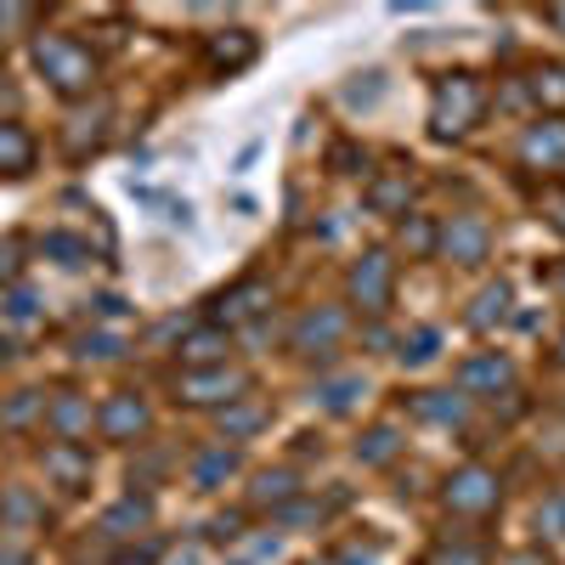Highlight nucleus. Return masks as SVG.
I'll return each instance as SVG.
<instances>
[{"mask_svg":"<svg viewBox=\"0 0 565 565\" xmlns=\"http://www.w3.org/2000/svg\"><path fill=\"white\" fill-rule=\"evenodd\" d=\"M34 68L45 74V85H52L57 97H90V85H97V57H90V45L74 40V34H57V29L34 34Z\"/></svg>","mask_w":565,"mask_h":565,"instance_id":"f257e3e1","label":"nucleus"},{"mask_svg":"<svg viewBox=\"0 0 565 565\" xmlns=\"http://www.w3.org/2000/svg\"><path fill=\"white\" fill-rule=\"evenodd\" d=\"M481 114H487V90H481V79H476V74H447V79H436L430 125H436L441 136H463Z\"/></svg>","mask_w":565,"mask_h":565,"instance_id":"f03ea898","label":"nucleus"},{"mask_svg":"<svg viewBox=\"0 0 565 565\" xmlns=\"http://www.w3.org/2000/svg\"><path fill=\"white\" fill-rule=\"evenodd\" d=\"M181 402H193V407H226V402H238L249 396V373L244 367H186L181 373V385H175Z\"/></svg>","mask_w":565,"mask_h":565,"instance_id":"7ed1b4c3","label":"nucleus"},{"mask_svg":"<svg viewBox=\"0 0 565 565\" xmlns=\"http://www.w3.org/2000/svg\"><path fill=\"white\" fill-rule=\"evenodd\" d=\"M498 498H503V481L492 476L487 463H463V469H452L447 487H441V503H447L452 514H492Z\"/></svg>","mask_w":565,"mask_h":565,"instance_id":"20e7f679","label":"nucleus"},{"mask_svg":"<svg viewBox=\"0 0 565 565\" xmlns=\"http://www.w3.org/2000/svg\"><path fill=\"white\" fill-rule=\"evenodd\" d=\"M436 255H447L452 266H481L492 255V226L481 215H452L436 226Z\"/></svg>","mask_w":565,"mask_h":565,"instance_id":"39448f33","label":"nucleus"},{"mask_svg":"<svg viewBox=\"0 0 565 565\" xmlns=\"http://www.w3.org/2000/svg\"><path fill=\"white\" fill-rule=\"evenodd\" d=\"M514 385V362L503 351H476L458 362V396L463 402H487V396H503Z\"/></svg>","mask_w":565,"mask_h":565,"instance_id":"423d86ee","label":"nucleus"},{"mask_svg":"<svg viewBox=\"0 0 565 565\" xmlns=\"http://www.w3.org/2000/svg\"><path fill=\"white\" fill-rule=\"evenodd\" d=\"M148 424H153V413H148V402H141L136 391H114L97 407V436L103 441H141V436H148Z\"/></svg>","mask_w":565,"mask_h":565,"instance_id":"0eeeda50","label":"nucleus"},{"mask_svg":"<svg viewBox=\"0 0 565 565\" xmlns=\"http://www.w3.org/2000/svg\"><path fill=\"white\" fill-rule=\"evenodd\" d=\"M345 328H351V317H345L340 306H311V311L289 328V351H300V356L334 351V345L345 340Z\"/></svg>","mask_w":565,"mask_h":565,"instance_id":"6e6552de","label":"nucleus"},{"mask_svg":"<svg viewBox=\"0 0 565 565\" xmlns=\"http://www.w3.org/2000/svg\"><path fill=\"white\" fill-rule=\"evenodd\" d=\"M391 282H396L391 255H385V249H367V255L351 266V300H356L367 317H380V311L391 306Z\"/></svg>","mask_w":565,"mask_h":565,"instance_id":"1a4fd4ad","label":"nucleus"},{"mask_svg":"<svg viewBox=\"0 0 565 565\" xmlns=\"http://www.w3.org/2000/svg\"><path fill=\"white\" fill-rule=\"evenodd\" d=\"M45 424H52V436H57V441L85 447V436H90V424H97V413H90V396H79V391H57V396H45Z\"/></svg>","mask_w":565,"mask_h":565,"instance_id":"9d476101","label":"nucleus"},{"mask_svg":"<svg viewBox=\"0 0 565 565\" xmlns=\"http://www.w3.org/2000/svg\"><path fill=\"white\" fill-rule=\"evenodd\" d=\"M271 306V289H266V282L260 277H244L238 282V289H226L221 300H215V328H226V334H232V328H238V322H249V317H260Z\"/></svg>","mask_w":565,"mask_h":565,"instance_id":"9b49d317","label":"nucleus"},{"mask_svg":"<svg viewBox=\"0 0 565 565\" xmlns=\"http://www.w3.org/2000/svg\"><path fill=\"white\" fill-rule=\"evenodd\" d=\"M521 159H526L532 170H565V119H559V114H554V119H537V125L526 130Z\"/></svg>","mask_w":565,"mask_h":565,"instance_id":"f8f14e48","label":"nucleus"},{"mask_svg":"<svg viewBox=\"0 0 565 565\" xmlns=\"http://www.w3.org/2000/svg\"><path fill=\"white\" fill-rule=\"evenodd\" d=\"M45 476H52L57 487H68V492H79L90 481V452L74 447V441H52L45 447Z\"/></svg>","mask_w":565,"mask_h":565,"instance_id":"ddd939ff","label":"nucleus"},{"mask_svg":"<svg viewBox=\"0 0 565 565\" xmlns=\"http://www.w3.org/2000/svg\"><path fill=\"white\" fill-rule=\"evenodd\" d=\"M232 476H238V447L215 441V447H204V452L193 458V487H199V492H221Z\"/></svg>","mask_w":565,"mask_h":565,"instance_id":"4468645a","label":"nucleus"},{"mask_svg":"<svg viewBox=\"0 0 565 565\" xmlns=\"http://www.w3.org/2000/svg\"><path fill=\"white\" fill-rule=\"evenodd\" d=\"M271 424V407L266 402H249V396H238V402H226L221 407V436L226 441H249V436H260Z\"/></svg>","mask_w":565,"mask_h":565,"instance_id":"2eb2a0df","label":"nucleus"},{"mask_svg":"<svg viewBox=\"0 0 565 565\" xmlns=\"http://www.w3.org/2000/svg\"><path fill=\"white\" fill-rule=\"evenodd\" d=\"M226 351H232V334H226V328H193V334H186L181 340V362L186 367H221L226 362Z\"/></svg>","mask_w":565,"mask_h":565,"instance_id":"dca6fc26","label":"nucleus"},{"mask_svg":"<svg viewBox=\"0 0 565 565\" xmlns=\"http://www.w3.org/2000/svg\"><path fill=\"white\" fill-rule=\"evenodd\" d=\"M204 57H210V68H244V63H255V34H244V29H221V34H210V45H204Z\"/></svg>","mask_w":565,"mask_h":565,"instance_id":"f3484780","label":"nucleus"},{"mask_svg":"<svg viewBox=\"0 0 565 565\" xmlns=\"http://www.w3.org/2000/svg\"><path fill=\"white\" fill-rule=\"evenodd\" d=\"M34 170V136L18 119H0V175H29Z\"/></svg>","mask_w":565,"mask_h":565,"instance_id":"a211bd4d","label":"nucleus"},{"mask_svg":"<svg viewBox=\"0 0 565 565\" xmlns=\"http://www.w3.org/2000/svg\"><path fill=\"white\" fill-rule=\"evenodd\" d=\"M362 396H367V380H362V373H334V380H322V385L311 391V402H317L322 413H334V418L351 413Z\"/></svg>","mask_w":565,"mask_h":565,"instance_id":"6ab92c4d","label":"nucleus"},{"mask_svg":"<svg viewBox=\"0 0 565 565\" xmlns=\"http://www.w3.org/2000/svg\"><path fill=\"white\" fill-rule=\"evenodd\" d=\"M463 413H469V402H463L458 391H418V396H413V418H424V424H441V430L463 424Z\"/></svg>","mask_w":565,"mask_h":565,"instance_id":"aec40b11","label":"nucleus"},{"mask_svg":"<svg viewBox=\"0 0 565 565\" xmlns=\"http://www.w3.org/2000/svg\"><path fill=\"white\" fill-rule=\"evenodd\" d=\"M153 521V498H119L108 514H103V537H136L141 526H148Z\"/></svg>","mask_w":565,"mask_h":565,"instance_id":"412c9836","label":"nucleus"},{"mask_svg":"<svg viewBox=\"0 0 565 565\" xmlns=\"http://www.w3.org/2000/svg\"><path fill=\"white\" fill-rule=\"evenodd\" d=\"M300 498V481L289 476V469H266V476H255V492H249V503L255 509H282V503H295Z\"/></svg>","mask_w":565,"mask_h":565,"instance_id":"4be33fe9","label":"nucleus"},{"mask_svg":"<svg viewBox=\"0 0 565 565\" xmlns=\"http://www.w3.org/2000/svg\"><path fill=\"white\" fill-rule=\"evenodd\" d=\"M40 255H45V260H57V266H68V271H79V266L97 260L79 232H45V238H40Z\"/></svg>","mask_w":565,"mask_h":565,"instance_id":"5701e85b","label":"nucleus"},{"mask_svg":"<svg viewBox=\"0 0 565 565\" xmlns=\"http://www.w3.org/2000/svg\"><path fill=\"white\" fill-rule=\"evenodd\" d=\"M396 452H402V430H396V424H373V430L356 441V463H367V469L391 463Z\"/></svg>","mask_w":565,"mask_h":565,"instance_id":"b1692460","label":"nucleus"},{"mask_svg":"<svg viewBox=\"0 0 565 565\" xmlns=\"http://www.w3.org/2000/svg\"><path fill=\"white\" fill-rule=\"evenodd\" d=\"M34 418H45V391H12L0 402V430H29Z\"/></svg>","mask_w":565,"mask_h":565,"instance_id":"393cba45","label":"nucleus"},{"mask_svg":"<svg viewBox=\"0 0 565 565\" xmlns=\"http://www.w3.org/2000/svg\"><path fill=\"white\" fill-rule=\"evenodd\" d=\"M74 356H79V362H119V356H125V340L108 334V328H97V334H79V340H74Z\"/></svg>","mask_w":565,"mask_h":565,"instance_id":"a878e982","label":"nucleus"},{"mask_svg":"<svg viewBox=\"0 0 565 565\" xmlns=\"http://www.w3.org/2000/svg\"><path fill=\"white\" fill-rule=\"evenodd\" d=\"M436 351H441V328H413L396 356H402L407 367H424V362H436Z\"/></svg>","mask_w":565,"mask_h":565,"instance_id":"bb28decb","label":"nucleus"},{"mask_svg":"<svg viewBox=\"0 0 565 565\" xmlns=\"http://www.w3.org/2000/svg\"><path fill=\"white\" fill-rule=\"evenodd\" d=\"M503 317H509V282H492V289L476 295V311H469V322L492 328V322H503Z\"/></svg>","mask_w":565,"mask_h":565,"instance_id":"cd10ccee","label":"nucleus"},{"mask_svg":"<svg viewBox=\"0 0 565 565\" xmlns=\"http://www.w3.org/2000/svg\"><path fill=\"white\" fill-rule=\"evenodd\" d=\"M103 119H108L103 108L90 114V119H85V114L74 119V130H68V153H74V159H85V148H97V141H103Z\"/></svg>","mask_w":565,"mask_h":565,"instance_id":"c85d7f7f","label":"nucleus"},{"mask_svg":"<svg viewBox=\"0 0 565 565\" xmlns=\"http://www.w3.org/2000/svg\"><path fill=\"white\" fill-rule=\"evenodd\" d=\"M532 97L548 108H565V68H537L532 74Z\"/></svg>","mask_w":565,"mask_h":565,"instance_id":"c756f323","label":"nucleus"},{"mask_svg":"<svg viewBox=\"0 0 565 565\" xmlns=\"http://www.w3.org/2000/svg\"><path fill=\"white\" fill-rule=\"evenodd\" d=\"M537 532H543V537H565V487L537 503Z\"/></svg>","mask_w":565,"mask_h":565,"instance_id":"7c9ffc66","label":"nucleus"},{"mask_svg":"<svg viewBox=\"0 0 565 565\" xmlns=\"http://www.w3.org/2000/svg\"><path fill=\"white\" fill-rule=\"evenodd\" d=\"M40 503L29 492H0V521H40Z\"/></svg>","mask_w":565,"mask_h":565,"instance_id":"2f4dec72","label":"nucleus"},{"mask_svg":"<svg viewBox=\"0 0 565 565\" xmlns=\"http://www.w3.org/2000/svg\"><path fill=\"white\" fill-rule=\"evenodd\" d=\"M402 249L436 255V226H430V221H407V226H402Z\"/></svg>","mask_w":565,"mask_h":565,"instance_id":"473e14b6","label":"nucleus"},{"mask_svg":"<svg viewBox=\"0 0 565 565\" xmlns=\"http://www.w3.org/2000/svg\"><path fill=\"white\" fill-rule=\"evenodd\" d=\"M373 204H380V210H402V204H407V175H396V181H380V186H373Z\"/></svg>","mask_w":565,"mask_h":565,"instance_id":"72a5a7b5","label":"nucleus"},{"mask_svg":"<svg viewBox=\"0 0 565 565\" xmlns=\"http://www.w3.org/2000/svg\"><path fill=\"white\" fill-rule=\"evenodd\" d=\"M29 23H40L34 7H0V40H12V29H29Z\"/></svg>","mask_w":565,"mask_h":565,"instance_id":"f704fd0d","label":"nucleus"},{"mask_svg":"<svg viewBox=\"0 0 565 565\" xmlns=\"http://www.w3.org/2000/svg\"><path fill=\"white\" fill-rule=\"evenodd\" d=\"M7 317H12V322H34V317H40V300H34L29 289H12V295H7Z\"/></svg>","mask_w":565,"mask_h":565,"instance_id":"c9c22d12","label":"nucleus"},{"mask_svg":"<svg viewBox=\"0 0 565 565\" xmlns=\"http://www.w3.org/2000/svg\"><path fill=\"white\" fill-rule=\"evenodd\" d=\"M424 565H487V559H481L476 548H452V543H441V548H436L430 559H424Z\"/></svg>","mask_w":565,"mask_h":565,"instance_id":"e433bc0d","label":"nucleus"},{"mask_svg":"<svg viewBox=\"0 0 565 565\" xmlns=\"http://www.w3.org/2000/svg\"><path fill=\"white\" fill-rule=\"evenodd\" d=\"M159 554H164V543L153 537V543H141V548H125V554H119V565H153Z\"/></svg>","mask_w":565,"mask_h":565,"instance_id":"4c0bfd02","label":"nucleus"},{"mask_svg":"<svg viewBox=\"0 0 565 565\" xmlns=\"http://www.w3.org/2000/svg\"><path fill=\"white\" fill-rule=\"evenodd\" d=\"M0 565H29V548L7 537V543H0Z\"/></svg>","mask_w":565,"mask_h":565,"instance_id":"58836bf2","label":"nucleus"},{"mask_svg":"<svg viewBox=\"0 0 565 565\" xmlns=\"http://www.w3.org/2000/svg\"><path fill=\"white\" fill-rule=\"evenodd\" d=\"M0 277H18V244H0Z\"/></svg>","mask_w":565,"mask_h":565,"instance_id":"ea45409f","label":"nucleus"},{"mask_svg":"<svg viewBox=\"0 0 565 565\" xmlns=\"http://www.w3.org/2000/svg\"><path fill=\"white\" fill-rule=\"evenodd\" d=\"M210 532H215V537H238V514H226V521H215Z\"/></svg>","mask_w":565,"mask_h":565,"instance_id":"a19ab883","label":"nucleus"},{"mask_svg":"<svg viewBox=\"0 0 565 565\" xmlns=\"http://www.w3.org/2000/svg\"><path fill=\"white\" fill-rule=\"evenodd\" d=\"M509 565H537V559H532V554H521V559H509Z\"/></svg>","mask_w":565,"mask_h":565,"instance_id":"79ce46f5","label":"nucleus"},{"mask_svg":"<svg viewBox=\"0 0 565 565\" xmlns=\"http://www.w3.org/2000/svg\"><path fill=\"white\" fill-rule=\"evenodd\" d=\"M311 565H334V559H311Z\"/></svg>","mask_w":565,"mask_h":565,"instance_id":"37998d69","label":"nucleus"},{"mask_svg":"<svg viewBox=\"0 0 565 565\" xmlns=\"http://www.w3.org/2000/svg\"><path fill=\"white\" fill-rule=\"evenodd\" d=\"M559 356H565V340H559Z\"/></svg>","mask_w":565,"mask_h":565,"instance_id":"c03bdc74","label":"nucleus"},{"mask_svg":"<svg viewBox=\"0 0 565 565\" xmlns=\"http://www.w3.org/2000/svg\"><path fill=\"white\" fill-rule=\"evenodd\" d=\"M232 565H244V559H232Z\"/></svg>","mask_w":565,"mask_h":565,"instance_id":"a18cd8bd","label":"nucleus"}]
</instances>
